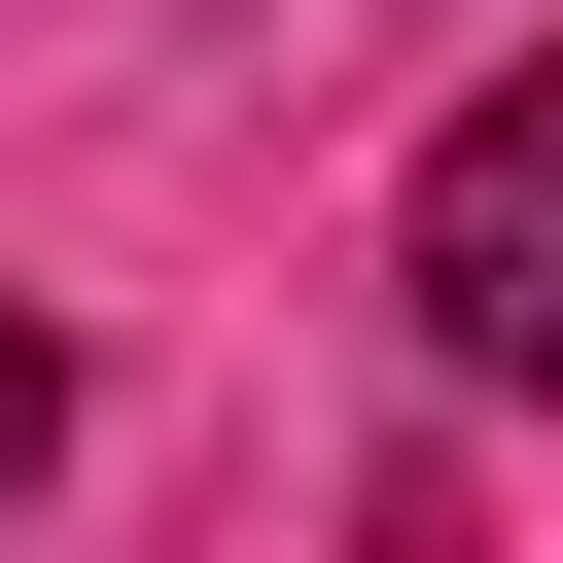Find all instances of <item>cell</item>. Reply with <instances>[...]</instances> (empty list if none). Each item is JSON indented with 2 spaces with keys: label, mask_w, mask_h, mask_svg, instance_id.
<instances>
[{
  "label": "cell",
  "mask_w": 563,
  "mask_h": 563,
  "mask_svg": "<svg viewBox=\"0 0 563 563\" xmlns=\"http://www.w3.org/2000/svg\"><path fill=\"white\" fill-rule=\"evenodd\" d=\"M35 457H70V317H0V493H35Z\"/></svg>",
  "instance_id": "7a4b0ae2"
},
{
  "label": "cell",
  "mask_w": 563,
  "mask_h": 563,
  "mask_svg": "<svg viewBox=\"0 0 563 563\" xmlns=\"http://www.w3.org/2000/svg\"><path fill=\"white\" fill-rule=\"evenodd\" d=\"M387 282H422L457 387H563V70H493V106L387 176Z\"/></svg>",
  "instance_id": "6da1fadb"
}]
</instances>
